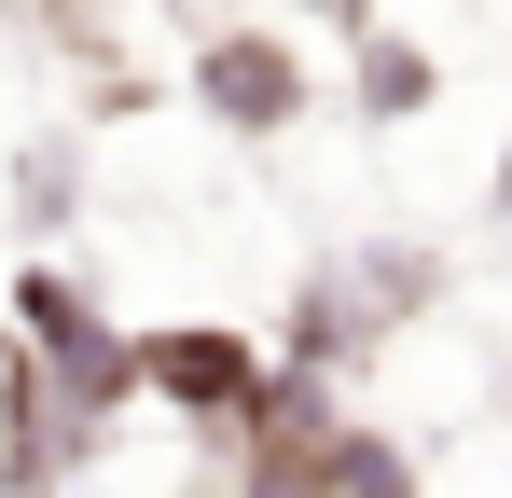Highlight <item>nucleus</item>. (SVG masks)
Masks as SVG:
<instances>
[{"instance_id":"obj_5","label":"nucleus","mask_w":512,"mask_h":498,"mask_svg":"<svg viewBox=\"0 0 512 498\" xmlns=\"http://www.w3.org/2000/svg\"><path fill=\"white\" fill-rule=\"evenodd\" d=\"M360 111H388V125L429 111V56H416V42H360Z\"/></svg>"},{"instance_id":"obj_2","label":"nucleus","mask_w":512,"mask_h":498,"mask_svg":"<svg viewBox=\"0 0 512 498\" xmlns=\"http://www.w3.org/2000/svg\"><path fill=\"white\" fill-rule=\"evenodd\" d=\"M429 291V249H346V263H319L305 277V305H291V346L333 374V360H360V332H402Z\"/></svg>"},{"instance_id":"obj_1","label":"nucleus","mask_w":512,"mask_h":498,"mask_svg":"<svg viewBox=\"0 0 512 498\" xmlns=\"http://www.w3.org/2000/svg\"><path fill=\"white\" fill-rule=\"evenodd\" d=\"M139 388V332H111L84 305V277L28 263L14 277V443H0V485H70L97 457V429Z\"/></svg>"},{"instance_id":"obj_4","label":"nucleus","mask_w":512,"mask_h":498,"mask_svg":"<svg viewBox=\"0 0 512 498\" xmlns=\"http://www.w3.org/2000/svg\"><path fill=\"white\" fill-rule=\"evenodd\" d=\"M194 97H208L222 125H291V111H305V70H291V42H277V28H236V42H208Z\"/></svg>"},{"instance_id":"obj_6","label":"nucleus","mask_w":512,"mask_h":498,"mask_svg":"<svg viewBox=\"0 0 512 498\" xmlns=\"http://www.w3.org/2000/svg\"><path fill=\"white\" fill-rule=\"evenodd\" d=\"M499 208H512V166H499Z\"/></svg>"},{"instance_id":"obj_3","label":"nucleus","mask_w":512,"mask_h":498,"mask_svg":"<svg viewBox=\"0 0 512 498\" xmlns=\"http://www.w3.org/2000/svg\"><path fill=\"white\" fill-rule=\"evenodd\" d=\"M139 388L180 402V415H208V429H236V415L263 402V346L250 332H153V346H139Z\"/></svg>"}]
</instances>
